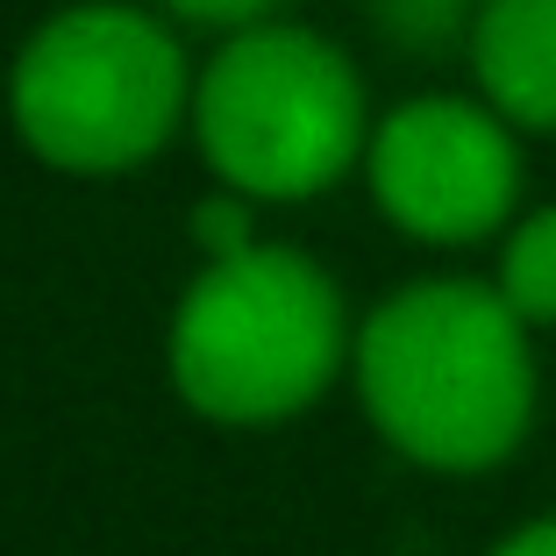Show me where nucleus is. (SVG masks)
Returning <instances> with one entry per match:
<instances>
[{
	"label": "nucleus",
	"mask_w": 556,
	"mask_h": 556,
	"mask_svg": "<svg viewBox=\"0 0 556 556\" xmlns=\"http://www.w3.org/2000/svg\"><path fill=\"white\" fill-rule=\"evenodd\" d=\"M350 371L378 435L442 478L500 471L535 428V328L492 278H414L378 300Z\"/></svg>",
	"instance_id": "f257e3e1"
},
{
	"label": "nucleus",
	"mask_w": 556,
	"mask_h": 556,
	"mask_svg": "<svg viewBox=\"0 0 556 556\" xmlns=\"http://www.w3.org/2000/svg\"><path fill=\"white\" fill-rule=\"evenodd\" d=\"M492 286H500V300H507L528 328H556V200L514 214Z\"/></svg>",
	"instance_id": "0eeeda50"
},
{
	"label": "nucleus",
	"mask_w": 556,
	"mask_h": 556,
	"mask_svg": "<svg viewBox=\"0 0 556 556\" xmlns=\"http://www.w3.org/2000/svg\"><path fill=\"white\" fill-rule=\"evenodd\" d=\"M8 115L50 172L115 179L193 122V72L164 15L129 0H79L22 43Z\"/></svg>",
	"instance_id": "7ed1b4c3"
},
{
	"label": "nucleus",
	"mask_w": 556,
	"mask_h": 556,
	"mask_svg": "<svg viewBox=\"0 0 556 556\" xmlns=\"http://www.w3.org/2000/svg\"><path fill=\"white\" fill-rule=\"evenodd\" d=\"M464 58L485 108L528 136H556V0H478Z\"/></svg>",
	"instance_id": "423d86ee"
},
{
	"label": "nucleus",
	"mask_w": 556,
	"mask_h": 556,
	"mask_svg": "<svg viewBox=\"0 0 556 556\" xmlns=\"http://www.w3.org/2000/svg\"><path fill=\"white\" fill-rule=\"evenodd\" d=\"M364 186L414 243H485L521 214V129L478 93H414L371 122Z\"/></svg>",
	"instance_id": "39448f33"
},
{
	"label": "nucleus",
	"mask_w": 556,
	"mask_h": 556,
	"mask_svg": "<svg viewBox=\"0 0 556 556\" xmlns=\"http://www.w3.org/2000/svg\"><path fill=\"white\" fill-rule=\"evenodd\" d=\"M478 0H371V29L407 58H442V50L471 43Z\"/></svg>",
	"instance_id": "6e6552de"
},
{
	"label": "nucleus",
	"mask_w": 556,
	"mask_h": 556,
	"mask_svg": "<svg viewBox=\"0 0 556 556\" xmlns=\"http://www.w3.org/2000/svg\"><path fill=\"white\" fill-rule=\"evenodd\" d=\"M250 207L257 200H243V193H207L200 200V214H193V243H200V264H222V257H243L250 243H257V229H250Z\"/></svg>",
	"instance_id": "1a4fd4ad"
},
{
	"label": "nucleus",
	"mask_w": 556,
	"mask_h": 556,
	"mask_svg": "<svg viewBox=\"0 0 556 556\" xmlns=\"http://www.w3.org/2000/svg\"><path fill=\"white\" fill-rule=\"evenodd\" d=\"M485 556H556V514H542V521L514 528L507 542H492Z\"/></svg>",
	"instance_id": "9b49d317"
},
{
	"label": "nucleus",
	"mask_w": 556,
	"mask_h": 556,
	"mask_svg": "<svg viewBox=\"0 0 556 556\" xmlns=\"http://www.w3.org/2000/svg\"><path fill=\"white\" fill-rule=\"evenodd\" d=\"M193 143L243 200H314L371 143V100L343 43L300 22L236 29L193 79Z\"/></svg>",
	"instance_id": "20e7f679"
},
{
	"label": "nucleus",
	"mask_w": 556,
	"mask_h": 556,
	"mask_svg": "<svg viewBox=\"0 0 556 556\" xmlns=\"http://www.w3.org/2000/svg\"><path fill=\"white\" fill-rule=\"evenodd\" d=\"M357 350L336 278L286 243L200 264L172 307L164 364L193 414L222 428H271L307 414Z\"/></svg>",
	"instance_id": "f03ea898"
},
{
	"label": "nucleus",
	"mask_w": 556,
	"mask_h": 556,
	"mask_svg": "<svg viewBox=\"0 0 556 556\" xmlns=\"http://www.w3.org/2000/svg\"><path fill=\"white\" fill-rule=\"evenodd\" d=\"M172 22H193V29H257V22L278 15V0H164Z\"/></svg>",
	"instance_id": "9d476101"
}]
</instances>
